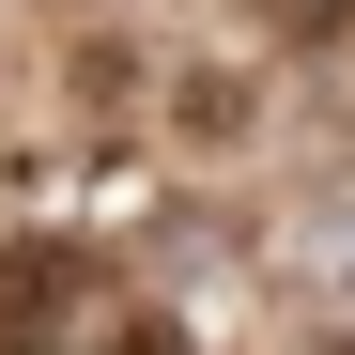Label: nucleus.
Returning <instances> with one entry per match:
<instances>
[{
  "label": "nucleus",
  "mask_w": 355,
  "mask_h": 355,
  "mask_svg": "<svg viewBox=\"0 0 355 355\" xmlns=\"http://www.w3.org/2000/svg\"><path fill=\"white\" fill-rule=\"evenodd\" d=\"M263 31H278V46H340V31H355V0H263Z\"/></svg>",
  "instance_id": "nucleus-1"
},
{
  "label": "nucleus",
  "mask_w": 355,
  "mask_h": 355,
  "mask_svg": "<svg viewBox=\"0 0 355 355\" xmlns=\"http://www.w3.org/2000/svg\"><path fill=\"white\" fill-rule=\"evenodd\" d=\"M309 278H355V216H324V232H309Z\"/></svg>",
  "instance_id": "nucleus-2"
},
{
  "label": "nucleus",
  "mask_w": 355,
  "mask_h": 355,
  "mask_svg": "<svg viewBox=\"0 0 355 355\" xmlns=\"http://www.w3.org/2000/svg\"><path fill=\"white\" fill-rule=\"evenodd\" d=\"M108 355H186V340H170V324H108Z\"/></svg>",
  "instance_id": "nucleus-3"
},
{
  "label": "nucleus",
  "mask_w": 355,
  "mask_h": 355,
  "mask_svg": "<svg viewBox=\"0 0 355 355\" xmlns=\"http://www.w3.org/2000/svg\"><path fill=\"white\" fill-rule=\"evenodd\" d=\"M324 355H355V340H324Z\"/></svg>",
  "instance_id": "nucleus-4"
}]
</instances>
